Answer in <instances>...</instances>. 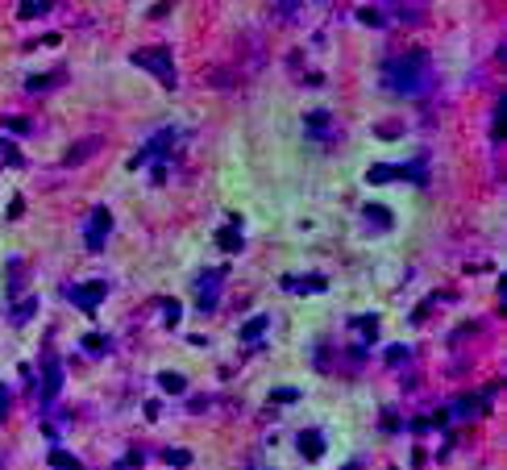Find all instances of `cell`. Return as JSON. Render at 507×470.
<instances>
[{
    "label": "cell",
    "instance_id": "44dd1931",
    "mask_svg": "<svg viewBox=\"0 0 507 470\" xmlns=\"http://www.w3.org/2000/svg\"><path fill=\"white\" fill-rule=\"evenodd\" d=\"M4 129H13V133H25V129H29V125H25L21 117H9V121H4Z\"/></svg>",
    "mask_w": 507,
    "mask_h": 470
},
{
    "label": "cell",
    "instance_id": "3957f363",
    "mask_svg": "<svg viewBox=\"0 0 507 470\" xmlns=\"http://www.w3.org/2000/svg\"><path fill=\"white\" fill-rule=\"evenodd\" d=\"M108 229H113V213H108V208H92V217H88V225H83V242H88V250H104Z\"/></svg>",
    "mask_w": 507,
    "mask_h": 470
},
{
    "label": "cell",
    "instance_id": "30bf717a",
    "mask_svg": "<svg viewBox=\"0 0 507 470\" xmlns=\"http://www.w3.org/2000/svg\"><path fill=\"white\" fill-rule=\"evenodd\" d=\"M308 129H312L316 138H324V133H329V129H333V117H329V113H308Z\"/></svg>",
    "mask_w": 507,
    "mask_h": 470
},
{
    "label": "cell",
    "instance_id": "8992f818",
    "mask_svg": "<svg viewBox=\"0 0 507 470\" xmlns=\"http://www.w3.org/2000/svg\"><path fill=\"white\" fill-rule=\"evenodd\" d=\"M220 283H225V271H204V279L195 283V292H200V308H204V312H212Z\"/></svg>",
    "mask_w": 507,
    "mask_h": 470
},
{
    "label": "cell",
    "instance_id": "7c38bea8",
    "mask_svg": "<svg viewBox=\"0 0 507 470\" xmlns=\"http://www.w3.org/2000/svg\"><path fill=\"white\" fill-rule=\"evenodd\" d=\"M283 287H287V292H320L324 279H283Z\"/></svg>",
    "mask_w": 507,
    "mask_h": 470
},
{
    "label": "cell",
    "instance_id": "7a4b0ae2",
    "mask_svg": "<svg viewBox=\"0 0 507 470\" xmlns=\"http://www.w3.org/2000/svg\"><path fill=\"white\" fill-rule=\"evenodd\" d=\"M133 67H142V71H150L158 83H167V88H175V58H170L167 46H150V50H138L133 54Z\"/></svg>",
    "mask_w": 507,
    "mask_h": 470
},
{
    "label": "cell",
    "instance_id": "e0dca14e",
    "mask_svg": "<svg viewBox=\"0 0 507 470\" xmlns=\"http://www.w3.org/2000/svg\"><path fill=\"white\" fill-rule=\"evenodd\" d=\"M183 387H188V379H183V374H163V392H170V396H179Z\"/></svg>",
    "mask_w": 507,
    "mask_h": 470
},
{
    "label": "cell",
    "instance_id": "5bb4252c",
    "mask_svg": "<svg viewBox=\"0 0 507 470\" xmlns=\"http://www.w3.org/2000/svg\"><path fill=\"white\" fill-rule=\"evenodd\" d=\"M50 466H54V470H83V466H79V458L63 454V449H54V454H50Z\"/></svg>",
    "mask_w": 507,
    "mask_h": 470
},
{
    "label": "cell",
    "instance_id": "4fadbf2b",
    "mask_svg": "<svg viewBox=\"0 0 507 470\" xmlns=\"http://www.w3.org/2000/svg\"><path fill=\"white\" fill-rule=\"evenodd\" d=\"M366 221L374 225V229H391V217L383 213V204H366Z\"/></svg>",
    "mask_w": 507,
    "mask_h": 470
},
{
    "label": "cell",
    "instance_id": "277c9868",
    "mask_svg": "<svg viewBox=\"0 0 507 470\" xmlns=\"http://www.w3.org/2000/svg\"><path fill=\"white\" fill-rule=\"evenodd\" d=\"M58 392H63V362H58L54 354H46V367H42V399L54 404Z\"/></svg>",
    "mask_w": 507,
    "mask_h": 470
},
{
    "label": "cell",
    "instance_id": "8fae6325",
    "mask_svg": "<svg viewBox=\"0 0 507 470\" xmlns=\"http://www.w3.org/2000/svg\"><path fill=\"white\" fill-rule=\"evenodd\" d=\"M50 9H54L50 0H25V4H17L21 17H42V13H50Z\"/></svg>",
    "mask_w": 507,
    "mask_h": 470
},
{
    "label": "cell",
    "instance_id": "6da1fadb",
    "mask_svg": "<svg viewBox=\"0 0 507 470\" xmlns=\"http://www.w3.org/2000/svg\"><path fill=\"white\" fill-rule=\"evenodd\" d=\"M386 83H391V92H399V96H420V92L429 88V54H424V50H408L404 58H395V63L386 67Z\"/></svg>",
    "mask_w": 507,
    "mask_h": 470
},
{
    "label": "cell",
    "instance_id": "ffe728a7",
    "mask_svg": "<svg viewBox=\"0 0 507 470\" xmlns=\"http://www.w3.org/2000/svg\"><path fill=\"white\" fill-rule=\"evenodd\" d=\"M34 308H38V304H34V300H25V304H17V312H13V321L21 325L25 317H29V312H34Z\"/></svg>",
    "mask_w": 507,
    "mask_h": 470
},
{
    "label": "cell",
    "instance_id": "52a82bcc",
    "mask_svg": "<svg viewBox=\"0 0 507 470\" xmlns=\"http://www.w3.org/2000/svg\"><path fill=\"white\" fill-rule=\"evenodd\" d=\"M96 150H100V138H83V142H79V146H75V150H67V158H63V163H67V167H75V163H83V158H92Z\"/></svg>",
    "mask_w": 507,
    "mask_h": 470
},
{
    "label": "cell",
    "instance_id": "2e32d148",
    "mask_svg": "<svg viewBox=\"0 0 507 470\" xmlns=\"http://www.w3.org/2000/svg\"><path fill=\"white\" fill-rule=\"evenodd\" d=\"M220 246H225V250H242V229H220Z\"/></svg>",
    "mask_w": 507,
    "mask_h": 470
},
{
    "label": "cell",
    "instance_id": "5b68a950",
    "mask_svg": "<svg viewBox=\"0 0 507 470\" xmlns=\"http://www.w3.org/2000/svg\"><path fill=\"white\" fill-rule=\"evenodd\" d=\"M104 292H108V287H104L100 279H96V283H71V287H67V296H71L83 312H92L100 300H104Z\"/></svg>",
    "mask_w": 507,
    "mask_h": 470
},
{
    "label": "cell",
    "instance_id": "603a6c76",
    "mask_svg": "<svg viewBox=\"0 0 507 470\" xmlns=\"http://www.w3.org/2000/svg\"><path fill=\"white\" fill-rule=\"evenodd\" d=\"M4 412H9V392H4V383H0V421H4Z\"/></svg>",
    "mask_w": 507,
    "mask_h": 470
},
{
    "label": "cell",
    "instance_id": "ba28073f",
    "mask_svg": "<svg viewBox=\"0 0 507 470\" xmlns=\"http://www.w3.org/2000/svg\"><path fill=\"white\" fill-rule=\"evenodd\" d=\"M299 454H304V458H320V454H324V441H320V433H316V429L299 433Z\"/></svg>",
    "mask_w": 507,
    "mask_h": 470
},
{
    "label": "cell",
    "instance_id": "9c48e42d",
    "mask_svg": "<svg viewBox=\"0 0 507 470\" xmlns=\"http://www.w3.org/2000/svg\"><path fill=\"white\" fill-rule=\"evenodd\" d=\"M266 325H270V317H254V321L242 325V342H258L266 333Z\"/></svg>",
    "mask_w": 507,
    "mask_h": 470
},
{
    "label": "cell",
    "instance_id": "d6986e66",
    "mask_svg": "<svg viewBox=\"0 0 507 470\" xmlns=\"http://www.w3.org/2000/svg\"><path fill=\"white\" fill-rule=\"evenodd\" d=\"M167 462H170V466H188V462H192V458H188V454H183V449H167Z\"/></svg>",
    "mask_w": 507,
    "mask_h": 470
},
{
    "label": "cell",
    "instance_id": "9a60e30c",
    "mask_svg": "<svg viewBox=\"0 0 507 470\" xmlns=\"http://www.w3.org/2000/svg\"><path fill=\"white\" fill-rule=\"evenodd\" d=\"M58 79H63V71H50V75H34V79H29V92H42V88H54Z\"/></svg>",
    "mask_w": 507,
    "mask_h": 470
},
{
    "label": "cell",
    "instance_id": "ac0fdd59",
    "mask_svg": "<svg viewBox=\"0 0 507 470\" xmlns=\"http://www.w3.org/2000/svg\"><path fill=\"white\" fill-rule=\"evenodd\" d=\"M0 163H13V167L21 163V154H17V146H13V142H0Z\"/></svg>",
    "mask_w": 507,
    "mask_h": 470
},
{
    "label": "cell",
    "instance_id": "7402d4cb",
    "mask_svg": "<svg viewBox=\"0 0 507 470\" xmlns=\"http://www.w3.org/2000/svg\"><path fill=\"white\" fill-rule=\"evenodd\" d=\"M175 321H179V304L170 300V304H167V325H175Z\"/></svg>",
    "mask_w": 507,
    "mask_h": 470
}]
</instances>
